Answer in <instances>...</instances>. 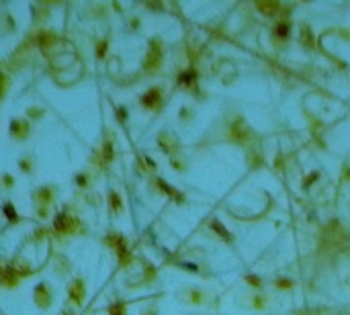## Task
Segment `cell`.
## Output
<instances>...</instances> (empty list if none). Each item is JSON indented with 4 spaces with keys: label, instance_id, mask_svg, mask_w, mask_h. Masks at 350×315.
<instances>
[{
    "label": "cell",
    "instance_id": "cell-1",
    "mask_svg": "<svg viewBox=\"0 0 350 315\" xmlns=\"http://www.w3.org/2000/svg\"><path fill=\"white\" fill-rule=\"evenodd\" d=\"M260 8H262V10H267V12H272V10L276 8V4H269V6H267V4H260Z\"/></svg>",
    "mask_w": 350,
    "mask_h": 315
}]
</instances>
